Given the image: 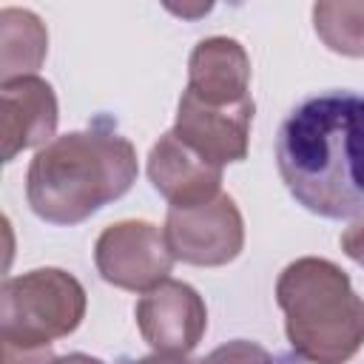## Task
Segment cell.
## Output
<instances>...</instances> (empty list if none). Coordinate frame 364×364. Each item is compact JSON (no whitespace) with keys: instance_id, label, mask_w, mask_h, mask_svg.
<instances>
[{"instance_id":"1","label":"cell","mask_w":364,"mask_h":364,"mask_svg":"<svg viewBox=\"0 0 364 364\" xmlns=\"http://www.w3.org/2000/svg\"><path fill=\"white\" fill-rule=\"evenodd\" d=\"M290 196L324 219L364 216V94L336 88L296 102L276 134Z\"/></svg>"},{"instance_id":"2","label":"cell","mask_w":364,"mask_h":364,"mask_svg":"<svg viewBox=\"0 0 364 364\" xmlns=\"http://www.w3.org/2000/svg\"><path fill=\"white\" fill-rule=\"evenodd\" d=\"M136 148L114 128L91 125L43 145L26 171V199L48 225H80L136 182Z\"/></svg>"},{"instance_id":"3","label":"cell","mask_w":364,"mask_h":364,"mask_svg":"<svg viewBox=\"0 0 364 364\" xmlns=\"http://www.w3.org/2000/svg\"><path fill=\"white\" fill-rule=\"evenodd\" d=\"M276 304L290 350L307 364H347L364 347V299L330 259L290 262L276 279Z\"/></svg>"},{"instance_id":"4","label":"cell","mask_w":364,"mask_h":364,"mask_svg":"<svg viewBox=\"0 0 364 364\" xmlns=\"http://www.w3.org/2000/svg\"><path fill=\"white\" fill-rule=\"evenodd\" d=\"M85 287L63 267H34L9 276L0 287V341L51 347L85 318Z\"/></svg>"},{"instance_id":"5","label":"cell","mask_w":364,"mask_h":364,"mask_svg":"<svg viewBox=\"0 0 364 364\" xmlns=\"http://www.w3.org/2000/svg\"><path fill=\"white\" fill-rule=\"evenodd\" d=\"M173 253L168 247L165 230L148 219H122L108 225L94 242L97 273L131 293H148L173 270Z\"/></svg>"},{"instance_id":"6","label":"cell","mask_w":364,"mask_h":364,"mask_svg":"<svg viewBox=\"0 0 364 364\" xmlns=\"http://www.w3.org/2000/svg\"><path fill=\"white\" fill-rule=\"evenodd\" d=\"M162 230L173 259L193 267L230 264L245 247V219L230 193L196 208H168Z\"/></svg>"},{"instance_id":"7","label":"cell","mask_w":364,"mask_h":364,"mask_svg":"<svg viewBox=\"0 0 364 364\" xmlns=\"http://www.w3.org/2000/svg\"><path fill=\"white\" fill-rule=\"evenodd\" d=\"M134 316L142 341L154 353L188 355L208 330L205 299L196 293V287L179 279H165L154 290L142 293Z\"/></svg>"},{"instance_id":"8","label":"cell","mask_w":364,"mask_h":364,"mask_svg":"<svg viewBox=\"0 0 364 364\" xmlns=\"http://www.w3.org/2000/svg\"><path fill=\"white\" fill-rule=\"evenodd\" d=\"M253 114H256L253 97L236 105H208L196 100L191 91H182L171 131L182 142H188L196 154L225 168L247 156Z\"/></svg>"},{"instance_id":"9","label":"cell","mask_w":364,"mask_h":364,"mask_svg":"<svg viewBox=\"0 0 364 364\" xmlns=\"http://www.w3.org/2000/svg\"><path fill=\"white\" fill-rule=\"evenodd\" d=\"M60 105L54 85L43 77H17L0 82V151L14 162L28 148H43L57 136Z\"/></svg>"},{"instance_id":"10","label":"cell","mask_w":364,"mask_h":364,"mask_svg":"<svg viewBox=\"0 0 364 364\" xmlns=\"http://www.w3.org/2000/svg\"><path fill=\"white\" fill-rule=\"evenodd\" d=\"M222 165H213L165 131L148 151V179L168 202V208H196L222 193Z\"/></svg>"},{"instance_id":"11","label":"cell","mask_w":364,"mask_h":364,"mask_svg":"<svg viewBox=\"0 0 364 364\" xmlns=\"http://www.w3.org/2000/svg\"><path fill=\"white\" fill-rule=\"evenodd\" d=\"M250 57L233 37H205L188 57V85L208 105H236L250 100Z\"/></svg>"},{"instance_id":"12","label":"cell","mask_w":364,"mask_h":364,"mask_svg":"<svg viewBox=\"0 0 364 364\" xmlns=\"http://www.w3.org/2000/svg\"><path fill=\"white\" fill-rule=\"evenodd\" d=\"M48 54V31L43 20L17 6L0 9V80L34 77Z\"/></svg>"},{"instance_id":"13","label":"cell","mask_w":364,"mask_h":364,"mask_svg":"<svg viewBox=\"0 0 364 364\" xmlns=\"http://www.w3.org/2000/svg\"><path fill=\"white\" fill-rule=\"evenodd\" d=\"M313 28L333 54L364 57V3L321 0L313 6Z\"/></svg>"},{"instance_id":"14","label":"cell","mask_w":364,"mask_h":364,"mask_svg":"<svg viewBox=\"0 0 364 364\" xmlns=\"http://www.w3.org/2000/svg\"><path fill=\"white\" fill-rule=\"evenodd\" d=\"M199 364H276V358L256 341L233 338L210 350Z\"/></svg>"},{"instance_id":"15","label":"cell","mask_w":364,"mask_h":364,"mask_svg":"<svg viewBox=\"0 0 364 364\" xmlns=\"http://www.w3.org/2000/svg\"><path fill=\"white\" fill-rule=\"evenodd\" d=\"M54 358L51 347H17L0 341V364H51Z\"/></svg>"},{"instance_id":"16","label":"cell","mask_w":364,"mask_h":364,"mask_svg":"<svg viewBox=\"0 0 364 364\" xmlns=\"http://www.w3.org/2000/svg\"><path fill=\"white\" fill-rule=\"evenodd\" d=\"M338 245H341V250H344L347 259H353L355 264L364 267V216H361V219H353V222L341 230Z\"/></svg>"},{"instance_id":"17","label":"cell","mask_w":364,"mask_h":364,"mask_svg":"<svg viewBox=\"0 0 364 364\" xmlns=\"http://www.w3.org/2000/svg\"><path fill=\"white\" fill-rule=\"evenodd\" d=\"M131 364H191L185 355H171V353H151V355H142Z\"/></svg>"},{"instance_id":"18","label":"cell","mask_w":364,"mask_h":364,"mask_svg":"<svg viewBox=\"0 0 364 364\" xmlns=\"http://www.w3.org/2000/svg\"><path fill=\"white\" fill-rule=\"evenodd\" d=\"M51 364H105L102 358H94L88 353H65V355H57Z\"/></svg>"}]
</instances>
